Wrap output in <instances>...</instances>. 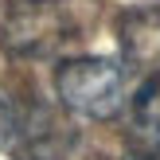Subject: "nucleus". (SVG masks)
Returning <instances> with one entry per match:
<instances>
[{
	"label": "nucleus",
	"instance_id": "nucleus-1",
	"mask_svg": "<svg viewBox=\"0 0 160 160\" xmlns=\"http://www.w3.org/2000/svg\"><path fill=\"white\" fill-rule=\"evenodd\" d=\"M55 94L74 117L109 121L125 102V70L121 62L102 55H78L55 67Z\"/></svg>",
	"mask_w": 160,
	"mask_h": 160
},
{
	"label": "nucleus",
	"instance_id": "nucleus-2",
	"mask_svg": "<svg viewBox=\"0 0 160 160\" xmlns=\"http://www.w3.org/2000/svg\"><path fill=\"white\" fill-rule=\"evenodd\" d=\"M70 35V20L55 0H20L0 20V43L8 55H51Z\"/></svg>",
	"mask_w": 160,
	"mask_h": 160
},
{
	"label": "nucleus",
	"instance_id": "nucleus-3",
	"mask_svg": "<svg viewBox=\"0 0 160 160\" xmlns=\"http://www.w3.org/2000/svg\"><path fill=\"white\" fill-rule=\"evenodd\" d=\"M121 55L133 70L160 74V8H137L121 20Z\"/></svg>",
	"mask_w": 160,
	"mask_h": 160
},
{
	"label": "nucleus",
	"instance_id": "nucleus-4",
	"mask_svg": "<svg viewBox=\"0 0 160 160\" xmlns=\"http://www.w3.org/2000/svg\"><path fill=\"white\" fill-rule=\"evenodd\" d=\"M16 129H20V121H16V106H12V98L0 90V148L16 137Z\"/></svg>",
	"mask_w": 160,
	"mask_h": 160
}]
</instances>
